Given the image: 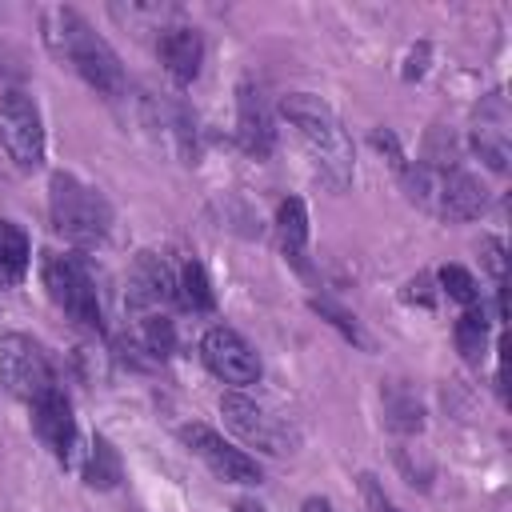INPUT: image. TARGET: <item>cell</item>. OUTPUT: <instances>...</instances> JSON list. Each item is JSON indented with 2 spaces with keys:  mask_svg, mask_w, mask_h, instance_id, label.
<instances>
[{
  "mask_svg": "<svg viewBox=\"0 0 512 512\" xmlns=\"http://www.w3.org/2000/svg\"><path fill=\"white\" fill-rule=\"evenodd\" d=\"M44 40L96 92H104V96H120L124 92V68L116 60V52L108 48L104 36L92 32V24L80 12H72V8H48L44 12Z\"/></svg>",
  "mask_w": 512,
  "mask_h": 512,
  "instance_id": "6da1fadb",
  "label": "cell"
},
{
  "mask_svg": "<svg viewBox=\"0 0 512 512\" xmlns=\"http://www.w3.org/2000/svg\"><path fill=\"white\" fill-rule=\"evenodd\" d=\"M280 112L300 132V140L308 144V152H312L316 168L324 172V180L332 188H344L352 180V168L356 164H352V140L340 128L336 112L320 96H312V92H288L280 100Z\"/></svg>",
  "mask_w": 512,
  "mask_h": 512,
  "instance_id": "7a4b0ae2",
  "label": "cell"
},
{
  "mask_svg": "<svg viewBox=\"0 0 512 512\" xmlns=\"http://www.w3.org/2000/svg\"><path fill=\"white\" fill-rule=\"evenodd\" d=\"M404 176V192L416 208L448 220V224H464L476 220L488 204V192L476 176H468L464 168H428V164H408L400 168Z\"/></svg>",
  "mask_w": 512,
  "mask_h": 512,
  "instance_id": "3957f363",
  "label": "cell"
},
{
  "mask_svg": "<svg viewBox=\"0 0 512 512\" xmlns=\"http://www.w3.org/2000/svg\"><path fill=\"white\" fill-rule=\"evenodd\" d=\"M48 212H52V228L64 240L80 244V248L100 244L108 236V228H112L108 200L96 188H88L84 180L68 176V172H56L48 180Z\"/></svg>",
  "mask_w": 512,
  "mask_h": 512,
  "instance_id": "277c9868",
  "label": "cell"
},
{
  "mask_svg": "<svg viewBox=\"0 0 512 512\" xmlns=\"http://www.w3.org/2000/svg\"><path fill=\"white\" fill-rule=\"evenodd\" d=\"M40 276H44V288L52 296V304L76 320L80 328H92L100 332L104 328V312H100V296H96V284L84 268L80 256H68V252H44L40 260Z\"/></svg>",
  "mask_w": 512,
  "mask_h": 512,
  "instance_id": "5b68a950",
  "label": "cell"
},
{
  "mask_svg": "<svg viewBox=\"0 0 512 512\" xmlns=\"http://www.w3.org/2000/svg\"><path fill=\"white\" fill-rule=\"evenodd\" d=\"M0 384L16 400H28V404H36L40 396H48L56 388L48 356L24 332H4L0 336Z\"/></svg>",
  "mask_w": 512,
  "mask_h": 512,
  "instance_id": "8992f818",
  "label": "cell"
},
{
  "mask_svg": "<svg viewBox=\"0 0 512 512\" xmlns=\"http://www.w3.org/2000/svg\"><path fill=\"white\" fill-rule=\"evenodd\" d=\"M0 144L12 156L16 168L32 172L44 160V120L28 92L8 88L0 96Z\"/></svg>",
  "mask_w": 512,
  "mask_h": 512,
  "instance_id": "52a82bcc",
  "label": "cell"
},
{
  "mask_svg": "<svg viewBox=\"0 0 512 512\" xmlns=\"http://www.w3.org/2000/svg\"><path fill=\"white\" fill-rule=\"evenodd\" d=\"M220 416H224V424H228L240 440H248V444L260 448V452L284 456V452L296 448V432H292L280 416H272L264 404H256L252 396H244V392H224V396H220Z\"/></svg>",
  "mask_w": 512,
  "mask_h": 512,
  "instance_id": "ba28073f",
  "label": "cell"
},
{
  "mask_svg": "<svg viewBox=\"0 0 512 512\" xmlns=\"http://www.w3.org/2000/svg\"><path fill=\"white\" fill-rule=\"evenodd\" d=\"M200 360L208 364L212 376H220L224 384L232 388H248L260 380V356L252 352V344L228 328V324H216L200 336Z\"/></svg>",
  "mask_w": 512,
  "mask_h": 512,
  "instance_id": "9c48e42d",
  "label": "cell"
},
{
  "mask_svg": "<svg viewBox=\"0 0 512 512\" xmlns=\"http://www.w3.org/2000/svg\"><path fill=\"white\" fill-rule=\"evenodd\" d=\"M180 440L220 476V480H228V484H260L264 480V472H260V464L248 456V452H240L236 444H228L216 428H208V424H184L180 428Z\"/></svg>",
  "mask_w": 512,
  "mask_h": 512,
  "instance_id": "30bf717a",
  "label": "cell"
},
{
  "mask_svg": "<svg viewBox=\"0 0 512 512\" xmlns=\"http://www.w3.org/2000/svg\"><path fill=\"white\" fill-rule=\"evenodd\" d=\"M128 300L136 308H164L176 300V268L160 252H140L128 272Z\"/></svg>",
  "mask_w": 512,
  "mask_h": 512,
  "instance_id": "8fae6325",
  "label": "cell"
},
{
  "mask_svg": "<svg viewBox=\"0 0 512 512\" xmlns=\"http://www.w3.org/2000/svg\"><path fill=\"white\" fill-rule=\"evenodd\" d=\"M32 428L36 436L44 440V448L56 456V460H68L72 448H76V416H72V404L60 388H52L48 396H40L32 404Z\"/></svg>",
  "mask_w": 512,
  "mask_h": 512,
  "instance_id": "7c38bea8",
  "label": "cell"
},
{
  "mask_svg": "<svg viewBox=\"0 0 512 512\" xmlns=\"http://www.w3.org/2000/svg\"><path fill=\"white\" fill-rule=\"evenodd\" d=\"M236 132H240V144L248 156L264 160L272 148H276V120L268 112V100L260 88L252 84H240V100H236Z\"/></svg>",
  "mask_w": 512,
  "mask_h": 512,
  "instance_id": "4fadbf2b",
  "label": "cell"
},
{
  "mask_svg": "<svg viewBox=\"0 0 512 512\" xmlns=\"http://www.w3.org/2000/svg\"><path fill=\"white\" fill-rule=\"evenodd\" d=\"M156 52H160L164 72H168L176 84H192V80L200 76V64H204V40H200L196 28H188V24H168V28H160Z\"/></svg>",
  "mask_w": 512,
  "mask_h": 512,
  "instance_id": "5bb4252c",
  "label": "cell"
},
{
  "mask_svg": "<svg viewBox=\"0 0 512 512\" xmlns=\"http://www.w3.org/2000/svg\"><path fill=\"white\" fill-rule=\"evenodd\" d=\"M176 304L188 308V312H212V304H216V296L208 288V276L196 260H184L176 268Z\"/></svg>",
  "mask_w": 512,
  "mask_h": 512,
  "instance_id": "9a60e30c",
  "label": "cell"
},
{
  "mask_svg": "<svg viewBox=\"0 0 512 512\" xmlns=\"http://www.w3.org/2000/svg\"><path fill=\"white\" fill-rule=\"evenodd\" d=\"M276 232H280L284 252L292 260H300V252L308 244V212H304V200H296V196L280 200V208H276Z\"/></svg>",
  "mask_w": 512,
  "mask_h": 512,
  "instance_id": "2e32d148",
  "label": "cell"
},
{
  "mask_svg": "<svg viewBox=\"0 0 512 512\" xmlns=\"http://www.w3.org/2000/svg\"><path fill=\"white\" fill-rule=\"evenodd\" d=\"M384 416H388V428H396V432H420L424 428L420 400L408 388H400V384H388L384 388Z\"/></svg>",
  "mask_w": 512,
  "mask_h": 512,
  "instance_id": "e0dca14e",
  "label": "cell"
},
{
  "mask_svg": "<svg viewBox=\"0 0 512 512\" xmlns=\"http://www.w3.org/2000/svg\"><path fill=\"white\" fill-rule=\"evenodd\" d=\"M452 336H456L460 356H464L468 364H480V360H484V348H488V320H484V308L472 304V308L456 320Z\"/></svg>",
  "mask_w": 512,
  "mask_h": 512,
  "instance_id": "ac0fdd59",
  "label": "cell"
},
{
  "mask_svg": "<svg viewBox=\"0 0 512 512\" xmlns=\"http://www.w3.org/2000/svg\"><path fill=\"white\" fill-rule=\"evenodd\" d=\"M84 484H92V488H116L120 484V456H116V448L104 436H96L92 448H88Z\"/></svg>",
  "mask_w": 512,
  "mask_h": 512,
  "instance_id": "d6986e66",
  "label": "cell"
},
{
  "mask_svg": "<svg viewBox=\"0 0 512 512\" xmlns=\"http://www.w3.org/2000/svg\"><path fill=\"white\" fill-rule=\"evenodd\" d=\"M24 268H28V236L12 220H0V276L20 280Z\"/></svg>",
  "mask_w": 512,
  "mask_h": 512,
  "instance_id": "ffe728a7",
  "label": "cell"
},
{
  "mask_svg": "<svg viewBox=\"0 0 512 512\" xmlns=\"http://www.w3.org/2000/svg\"><path fill=\"white\" fill-rule=\"evenodd\" d=\"M472 148H476V156H480L492 172H504V168H508V140H504L500 128H476V132H472Z\"/></svg>",
  "mask_w": 512,
  "mask_h": 512,
  "instance_id": "44dd1931",
  "label": "cell"
},
{
  "mask_svg": "<svg viewBox=\"0 0 512 512\" xmlns=\"http://www.w3.org/2000/svg\"><path fill=\"white\" fill-rule=\"evenodd\" d=\"M440 288H444L456 304H464V308H472V304L480 300L476 276H472L468 268H460V264H444V268H440Z\"/></svg>",
  "mask_w": 512,
  "mask_h": 512,
  "instance_id": "7402d4cb",
  "label": "cell"
},
{
  "mask_svg": "<svg viewBox=\"0 0 512 512\" xmlns=\"http://www.w3.org/2000/svg\"><path fill=\"white\" fill-rule=\"evenodd\" d=\"M312 312H320L344 340H352V344H360V348L368 344V336L360 332V320H356L348 308H340V304H332V300H312Z\"/></svg>",
  "mask_w": 512,
  "mask_h": 512,
  "instance_id": "603a6c76",
  "label": "cell"
},
{
  "mask_svg": "<svg viewBox=\"0 0 512 512\" xmlns=\"http://www.w3.org/2000/svg\"><path fill=\"white\" fill-rule=\"evenodd\" d=\"M144 340H148V352L156 356H168L176 348V332H172V320L164 316H144Z\"/></svg>",
  "mask_w": 512,
  "mask_h": 512,
  "instance_id": "cb8c5ba5",
  "label": "cell"
},
{
  "mask_svg": "<svg viewBox=\"0 0 512 512\" xmlns=\"http://www.w3.org/2000/svg\"><path fill=\"white\" fill-rule=\"evenodd\" d=\"M480 256H484V268L496 280H504V244L496 236H480Z\"/></svg>",
  "mask_w": 512,
  "mask_h": 512,
  "instance_id": "d4e9b609",
  "label": "cell"
},
{
  "mask_svg": "<svg viewBox=\"0 0 512 512\" xmlns=\"http://www.w3.org/2000/svg\"><path fill=\"white\" fill-rule=\"evenodd\" d=\"M428 288H432V284H428V276H416V280H408V292H404V300L432 308V292H428Z\"/></svg>",
  "mask_w": 512,
  "mask_h": 512,
  "instance_id": "484cf974",
  "label": "cell"
},
{
  "mask_svg": "<svg viewBox=\"0 0 512 512\" xmlns=\"http://www.w3.org/2000/svg\"><path fill=\"white\" fill-rule=\"evenodd\" d=\"M300 512H340L332 500H320V496H308L304 504H300Z\"/></svg>",
  "mask_w": 512,
  "mask_h": 512,
  "instance_id": "4316f807",
  "label": "cell"
},
{
  "mask_svg": "<svg viewBox=\"0 0 512 512\" xmlns=\"http://www.w3.org/2000/svg\"><path fill=\"white\" fill-rule=\"evenodd\" d=\"M232 512H264V504H256V500H236Z\"/></svg>",
  "mask_w": 512,
  "mask_h": 512,
  "instance_id": "83f0119b",
  "label": "cell"
}]
</instances>
